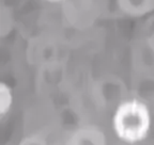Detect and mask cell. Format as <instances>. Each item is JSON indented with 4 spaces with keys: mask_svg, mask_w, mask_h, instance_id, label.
Segmentation results:
<instances>
[{
    "mask_svg": "<svg viewBox=\"0 0 154 145\" xmlns=\"http://www.w3.org/2000/svg\"><path fill=\"white\" fill-rule=\"evenodd\" d=\"M151 123L149 106L134 97L126 98L113 110V131L126 144L142 142L149 135Z\"/></svg>",
    "mask_w": 154,
    "mask_h": 145,
    "instance_id": "cell-1",
    "label": "cell"
},
{
    "mask_svg": "<svg viewBox=\"0 0 154 145\" xmlns=\"http://www.w3.org/2000/svg\"><path fill=\"white\" fill-rule=\"evenodd\" d=\"M132 66L134 74L154 72V52L147 39H139L132 47Z\"/></svg>",
    "mask_w": 154,
    "mask_h": 145,
    "instance_id": "cell-2",
    "label": "cell"
},
{
    "mask_svg": "<svg viewBox=\"0 0 154 145\" xmlns=\"http://www.w3.org/2000/svg\"><path fill=\"white\" fill-rule=\"evenodd\" d=\"M65 145H107V139L100 127L84 125L71 133Z\"/></svg>",
    "mask_w": 154,
    "mask_h": 145,
    "instance_id": "cell-3",
    "label": "cell"
},
{
    "mask_svg": "<svg viewBox=\"0 0 154 145\" xmlns=\"http://www.w3.org/2000/svg\"><path fill=\"white\" fill-rule=\"evenodd\" d=\"M133 97L149 106L154 102V72L134 74Z\"/></svg>",
    "mask_w": 154,
    "mask_h": 145,
    "instance_id": "cell-4",
    "label": "cell"
},
{
    "mask_svg": "<svg viewBox=\"0 0 154 145\" xmlns=\"http://www.w3.org/2000/svg\"><path fill=\"white\" fill-rule=\"evenodd\" d=\"M118 10L128 17H143L154 12V0H115Z\"/></svg>",
    "mask_w": 154,
    "mask_h": 145,
    "instance_id": "cell-5",
    "label": "cell"
},
{
    "mask_svg": "<svg viewBox=\"0 0 154 145\" xmlns=\"http://www.w3.org/2000/svg\"><path fill=\"white\" fill-rule=\"evenodd\" d=\"M13 105L12 90L7 83H0V116L3 119L10 112Z\"/></svg>",
    "mask_w": 154,
    "mask_h": 145,
    "instance_id": "cell-6",
    "label": "cell"
},
{
    "mask_svg": "<svg viewBox=\"0 0 154 145\" xmlns=\"http://www.w3.org/2000/svg\"><path fill=\"white\" fill-rule=\"evenodd\" d=\"M18 145H48L47 141L40 135H30L23 138Z\"/></svg>",
    "mask_w": 154,
    "mask_h": 145,
    "instance_id": "cell-7",
    "label": "cell"
},
{
    "mask_svg": "<svg viewBox=\"0 0 154 145\" xmlns=\"http://www.w3.org/2000/svg\"><path fill=\"white\" fill-rule=\"evenodd\" d=\"M146 39H147L148 44H149V46L151 47L152 51L154 52V31H152L149 35L146 36Z\"/></svg>",
    "mask_w": 154,
    "mask_h": 145,
    "instance_id": "cell-8",
    "label": "cell"
},
{
    "mask_svg": "<svg viewBox=\"0 0 154 145\" xmlns=\"http://www.w3.org/2000/svg\"><path fill=\"white\" fill-rule=\"evenodd\" d=\"M45 2L48 3H55V4H58V3H63V2H66L69 0H43Z\"/></svg>",
    "mask_w": 154,
    "mask_h": 145,
    "instance_id": "cell-9",
    "label": "cell"
}]
</instances>
